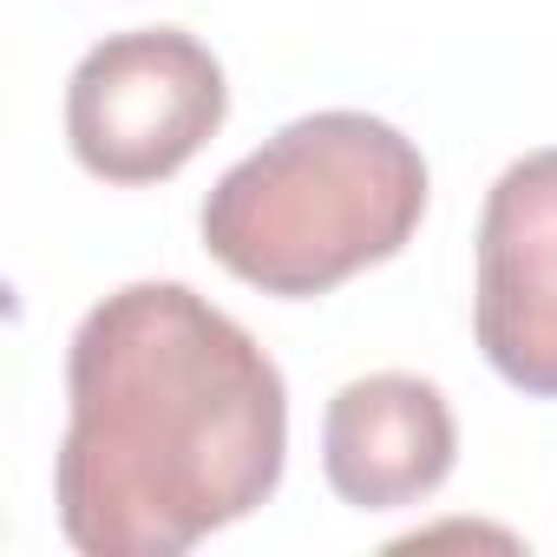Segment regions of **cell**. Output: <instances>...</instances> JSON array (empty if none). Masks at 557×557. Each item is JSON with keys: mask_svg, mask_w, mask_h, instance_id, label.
Wrapping results in <instances>:
<instances>
[{"mask_svg": "<svg viewBox=\"0 0 557 557\" xmlns=\"http://www.w3.org/2000/svg\"><path fill=\"white\" fill-rule=\"evenodd\" d=\"M66 407L53 505L86 557H184L283 485V368L184 283H125L79 322Z\"/></svg>", "mask_w": 557, "mask_h": 557, "instance_id": "6da1fadb", "label": "cell"}, {"mask_svg": "<svg viewBox=\"0 0 557 557\" xmlns=\"http://www.w3.org/2000/svg\"><path fill=\"white\" fill-rule=\"evenodd\" d=\"M426 216V158L368 112H309L203 197V243L236 283L315 302L400 256Z\"/></svg>", "mask_w": 557, "mask_h": 557, "instance_id": "7a4b0ae2", "label": "cell"}, {"mask_svg": "<svg viewBox=\"0 0 557 557\" xmlns=\"http://www.w3.org/2000/svg\"><path fill=\"white\" fill-rule=\"evenodd\" d=\"M230 86L184 27H132L99 40L66 79V138L99 184H164L223 125Z\"/></svg>", "mask_w": 557, "mask_h": 557, "instance_id": "3957f363", "label": "cell"}, {"mask_svg": "<svg viewBox=\"0 0 557 557\" xmlns=\"http://www.w3.org/2000/svg\"><path fill=\"white\" fill-rule=\"evenodd\" d=\"M472 329L498 381L557 400V145L505 164L485 190Z\"/></svg>", "mask_w": 557, "mask_h": 557, "instance_id": "277c9868", "label": "cell"}, {"mask_svg": "<svg viewBox=\"0 0 557 557\" xmlns=\"http://www.w3.org/2000/svg\"><path fill=\"white\" fill-rule=\"evenodd\" d=\"M459 453L453 407L420 374H368L329 400L322 472L361 511H400L446 485Z\"/></svg>", "mask_w": 557, "mask_h": 557, "instance_id": "5b68a950", "label": "cell"}]
</instances>
